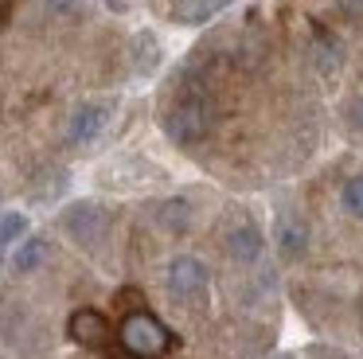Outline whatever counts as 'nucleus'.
<instances>
[{
  "label": "nucleus",
  "instance_id": "1",
  "mask_svg": "<svg viewBox=\"0 0 363 359\" xmlns=\"http://www.w3.org/2000/svg\"><path fill=\"white\" fill-rule=\"evenodd\" d=\"M211 125H215V101L203 86H184L180 98L164 114V133L176 145H196V140H203L211 133Z\"/></svg>",
  "mask_w": 363,
  "mask_h": 359
},
{
  "label": "nucleus",
  "instance_id": "2",
  "mask_svg": "<svg viewBox=\"0 0 363 359\" xmlns=\"http://www.w3.org/2000/svg\"><path fill=\"white\" fill-rule=\"evenodd\" d=\"M118 340H121V348H125L133 359H157V355H164V351L172 348V332H168V328L145 309L129 312V316L121 320Z\"/></svg>",
  "mask_w": 363,
  "mask_h": 359
},
{
  "label": "nucleus",
  "instance_id": "3",
  "mask_svg": "<svg viewBox=\"0 0 363 359\" xmlns=\"http://www.w3.org/2000/svg\"><path fill=\"white\" fill-rule=\"evenodd\" d=\"M207 285H211V273L199 258L191 254H180L168 262V293L172 301L180 304H203L207 301Z\"/></svg>",
  "mask_w": 363,
  "mask_h": 359
},
{
  "label": "nucleus",
  "instance_id": "4",
  "mask_svg": "<svg viewBox=\"0 0 363 359\" xmlns=\"http://www.w3.org/2000/svg\"><path fill=\"white\" fill-rule=\"evenodd\" d=\"M63 231L71 234L74 242H82V246H98V242L106 238V231H110V211L102 207V203H71V207L63 211Z\"/></svg>",
  "mask_w": 363,
  "mask_h": 359
},
{
  "label": "nucleus",
  "instance_id": "5",
  "mask_svg": "<svg viewBox=\"0 0 363 359\" xmlns=\"http://www.w3.org/2000/svg\"><path fill=\"white\" fill-rule=\"evenodd\" d=\"M110 117H113V109L106 106V101H82V106L71 114V125H67V140H71L74 148H90V145H94V140L106 133Z\"/></svg>",
  "mask_w": 363,
  "mask_h": 359
},
{
  "label": "nucleus",
  "instance_id": "6",
  "mask_svg": "<svg viewBox=\"0 0 363 359\" xmlns=\"http://www.w3.org/2000/svg\"><path fill=\"white\" fill-rule=\"evenodd\" d=\"M227 250H230V258L235 262H242V265H254L262 258V250H266V238H262V231H258V223L254 219H238L235 226L227 231Z\"/></svg>",
  "mask_w": 363,
  "mask_h": 359
},
{
  "label": "nucleus",
  "instance_id": "7",
  "mask_svg": "<svg viewBox=\"0 0 363 359\" xmlns=\"http://www.w3.org/2000/svg\"><path fill=\"white\" fill-rule=\"evenodd\" d=\"M67 332H71V340L82 343V348H102V343L110 340V324H106V316L98 309H79L71 316V324H67Z\"/></svg>",
  "mask_w": 363,
  "mask_h": 359
},
{
  "label": "nucleus",
  "instance_id": "8",
  "mask_svg": "<svg viewBox=\"0 0 363 359\" xmlns=\"http://www.w3.org/2000/svg\"><path fill=\"white\" fill-rule=\"evenodd\" d=\"M277 250H281V258H301L308 250V226L305 219L297 215H281L277 219Z\"/></svg>",
  "mask_w": 363,
  "mask_h": 359
},
{
  "label": "nucleus",
  "instance_id": "9",
  "mask_svg": "<svg viewBox=\"0 0 363 359\" xmlns=\"http://www.w3.org/2000/svg\"><path fill=\"white\" fill-rule=\"evenodd\" d=\"M230 4H235V0H180V4L172 8V20L176 23H207Z\"/></svg>",
  "mask_w": 363,
  "mask_h": 359
},
{
  "label": "nucleus",
  "instance_id": "10",
  "mask_svg": "<svg viewBox=\"0 0 363 359\" xmlns=\"http://www.w3.org/2000/svg\"><path fill=\"white\" fill-rule=\"evenodd\" d=\"M48 254H51L48 238H28V242H20V250L12 254V270L16 273H35L43 262H48Z\"/></svg>",
  "mask_w": 363,
  "mask_h": 359
},
{
  "label": "nucleus",
  "instance_id": "11",
  "mask_svg": "<svg viewBox=\"0 0 363 359\" xmlns=\"http://www.w3.org/2000/svg\"><path fill=\"white\" fill-rule=\"evenodd\" d=\"M157 219H160L164 231L184 234L191 226V203L188 199H164V203H160V211H157Z\"/></svg>",
  "mask_w": 363,
  "mask_h": 359
},
{
  "label": "nucleus",
  "instance_id": "12",
  "mask_svg": "<svg viewBox=\"0 0 363 359\" xmlns=\"http://www.w3.org/2000/svg\"><path fill=\"white\" fill-rule=\"evenodd\" d=\"M24 231H28L24 211H4V219H0V242L4 246H16V238H24Z\"/></svg>",
  "mask_w": 363,
  "mask_h": 359
},
{
  "label": "nucleus",
  "instance_id": "13",
  "mask_svg": "<svg viewBox=\"0 0 363 359\" xmlns=\"http://www.w3.org/2000/svg\"><path fill=\"white\" fill-rule=\"evenodd\" d=\"M340 199H344L347 215L363 219V176H352V180H347L344 192H340Z\"/></svg>",
  "mask_w": 363,
  "mask_h": 359
},
{
  "label": "nucleus",
  "instance_id": "14",
  "mask_svg": "<svg viewBox=\"0 0 363 359\" xmlns=\"http://www.w3.org/2000/svg\"><path fill=\"white\" fill-rule=\"evenodd\" d=\"M316 55H320V70H332V67L340 62V51H336V47H332L324 35L316 39Z\"/></svg>",
  "mask_w": 363,
  "mask_h": 359
},
{
  "label": "nucleus",
  "instance_id": "15",
  "mask_svg": "<svg viewBox=\"0 0 363 359\" xmlns=\"http://www.w3.org/2000/svg\"><path fill=\"white\" fill-rule=\"evenodd\" d=\"M48 8L59 16H82V4H74V0H48Z\"/></svg>",
  "mask_w": 363,
  "mask_h": 359
},
{
  "label": "nucleus",
  "instance_id": "16",
  "mask_svg": "<svg viewBox=\"0 0 363 359\" xmlns=\"http://www.w3.org/2000/svg\"><path fill=\"white\" fill-rule=\"evenodd\" d=\"M347 121H352L355 129H363V98H355L352 106H347Z\"/></svg>",
  "mask_w": 363,
  "mask_h": 359
},
{
  "label": "nucleus",
  "instance_id": "17",
  "mask_svg": "<svg viewBox=\"0 0 363 359\" xmlns=\"http://www.w3.org/2000/svg\"><path fill=\"white\" fill-rule=\"evenodd\" d=\"M269 359H289V355H269Z\"/></svg>",
  "mask_w": 363,
  "mask_h": 359
}]
</instances>
